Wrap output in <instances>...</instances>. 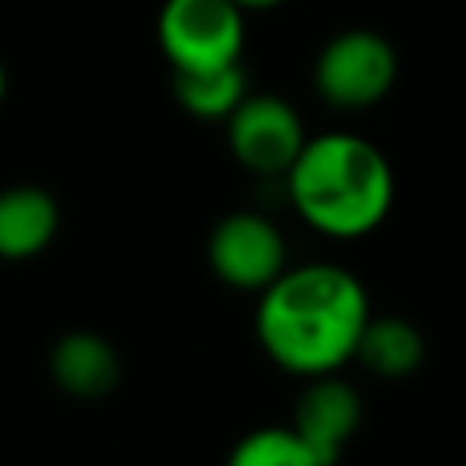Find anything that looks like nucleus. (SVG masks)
Masks as SVG:
<instances>
[{
    "mask_svg": "<svg viewBox=\"0 0 466 466\" xmlns=\"http://www.w3.org/2000/svg\"><path fill=\"white\" fill-rule=\"evenodd\" d=\"M208 266L226 288L258 295L288 269V240L266 211L240 208L215 222L208 237Z\"/></svg>",
    "mask_w": 466,
    "mask_h": 466,
    "instance_id": "obj_6",
    "label": "nucleus"
},
{
    "mask_svg": "<svg viewBox=\"0 0 466 466\" xmlns=\"http://www.w3.org/2000/svg\"><path fill=\"white\" fill-rule=\"evenodd\" d=\"M397 200L390 157L364 135L320 131L284 175V204L328 240H360L375 233Z\"/></svg>",
    "mask_w": 466,
    "mask_h": 466,
    "instance_id": "obj_2",
    "label": "nucleus"
},
{
    "mask_svg": "<svg viewBox=\"0 0 466 466\" xmlns=\"http://www.w3.org/2000/svg\"><path fill=\"white\" fill-rule=\"evenodd\" d=\"M244 11H269V7H280L284 0H237Z\"/></svg>",
    "mask_w": 466,
    "mask_h": 466,
    "instance_id": "obj_13",
    "label": "nucleus"
},
{
    "mask_svg": "<svg viewBox=\"0 0 466 466\" xmlns=\"http://www.w3.org/2000/svg\"><path fill=\"white\" fill-rule=\"evenodd\" d=\"M4 98H7V66L0 58V106H4Z\"/></svg>",
    "mask_w": 466,
    "mask_h": 466,
    "instance_id": "obj_14",
    "label": "nucleus"
},
{
    "mask_svg": "<svg viewBox=\"0 0 466 466\" xmlns=\"http://www.w3.org/2000/svg\"><path fill=\"white\" fill-rule=\"evenodd\" d=\"M171 91L175 102L197 116V120H226L244 95L251 91L244 62L222 66V69H204V73H171Z\"/></svg>",
    "mask_w": 466,
    "mask_h": 466,
    "instance_id": "obj_11",
    "label": "nucleus"
},
{
    "mask_svg": "<svg viewBox=\"0 0 466 466\" xmlns=\"http://www.w3.org/2000/svg\"><path fill=\"white\" fill-rule=\"evenodd\" d=\"M51 382L76 400H102L120 386V353L98 331H66L47 353Z\"/></svg>",
    "mask_w": 466,
    "mask_h": 466,
    "instance_id": "obj_8",
    "label": "nucleus"
},
{
    "mask_svg": "<svg viewBox=\"0 0 466 466\" xmlns=\"http://www.w3.org/2000/svg\"><path fill=\"white\" fill-rule=\"evenodd\" d=\"M62 226V208L44 186L0 189V258L25 262L51 248Z\"/></svg>",
    "mask_w": 466,
    "mask_h": 466,
    "instance_id": "obj_9",
    "label": "nucleus"
},
{
    "mask_svg": "<svg viewBox=\"0 0 466 466\" xmlns=\"http://www.w3.org/2000/svg\"><path fill=\"white\" fill-rule=\"evenodd\" d=\"M353 360H360L364 371H371L379 379H408L426 360V335L408 317H390V313L375 317L371 313L360 331Z\"/></svg>",
    "mask_w": 466,
    "mask_h": 466,
    "instance_id": "obj_10",
    "label": "nucleus"
},
{
    "mask_svg": "<svg viewBox=\"0 0 466 466\" xmlns=\"http://www.w3.org/2000/svg\"><path fill=\"white\" fill-rule=\"evenodd\" d=\"M157 44L171 73L222 69L244 58L248 11L237 0H164Z\"/></svg>",
    "mask_w": 466,
    "mask_h": 466,
    "instance_id": "obj_4",
    "label": "nucleus"
},
{
    "mask_svg": "<svg viewBox=\"0 0 466 466\" xmlns=\"http://www.w3.org/2000/svg\"><path fill=\"white\" fill-rule=\"evenodd\" d=\"M368 317L371 299L353 269L299 262L258 291L255 339L284 375L306 382L335 375L357 357Z\"/></svg>",
    "mask_w": 466,
    "mask_h": 466,
    "instance_id": "obj_1",
    "label": "nucleus"
},
{
    "mask_svg": "<svg viewBox=\"0 0 466 466\" xmlns=\"http://www.w3.org/2000/svg\"><path fill=\"white\" fill-rule=\"evenodd\" d=\"M364 422V400L342 371L306 379L291 408V430L317 455L320 466H335Z\"/></svg>",
    "mask_w": 466,
    "mask_h": 466,
    "instance_id": "obj_7",
    "label": "nucleus"
},
{
    "mask_svg": "<svg viewBox=\"0 0 466 466\" xmlns=\"http://www.w3.org/2000/svg\"><path fill=\"white\" fill-rule=\"evenodd\" d=\"M400 58L390 36L375 29H342L313 58V91L339 113L375 109L397 84Z\"/></svg>",
    "mask_w": 466,
    "mask_h": 466,
    "instance_id": "obj_3",
    "label": "nucleus"
},
{
    "mask_svg": "<svg viewBox=\"0 0 466 466\" xmlns=\"http://www.w3.org/2000/svg\"><path fill=\"white\" fill-rule=\"evenodd\" d=\"M226 466H320V462L291 426H258L229 448Z\"/></svg>",
    "mask_w": 466,
    "mask_h": 466,
    "instance_id": "obj_12",
    "label": "nucleus"
},
{
    "mask_svg": "<svg viewBox=\"0 0 466 466\" xmlns=\"http://www.w3.org/2000/svg\"><path fill=\"white\" fill-rule=\"evenodd\" d=\"M222 124L233 160L255 178H284L309 138L302 113L273 91H248Z\"/></svg>",
    "mask_w": 466,
    "mask_h": 466,
    "instance_id": "obj_5",
    "label": "nucleus"
}]
</instances>
